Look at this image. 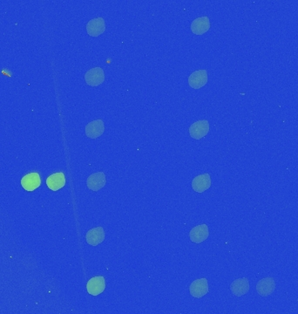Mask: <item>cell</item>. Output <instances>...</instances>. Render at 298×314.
I'll return each mask as SVG.
<instances>
[{
    "label": "cell",
    "instance_id": "cell-1",
    "mask_svg": "<svg viewBox=\"0 0 298 314\" xmlns=\"http://www.w3.org/2000/svg\"><path fill=\"white\" fill-rule=\"evenodd\" d=\"M208 291H209L208 282L207 278L205 277L199 278L192 282L189 286L191 296L195 298H203L205 295H207Z\"/></svg>",
    "mask_w": 298,
    "mask_h": 314
},
{
    "label": "cell",
    "instance_id": "cell-2",
    "mask_svg": "<svg viewBox=\"0 0 298 314\" xmlns=\"http://www.w3.org/2000/svg\"><path fill=\"white\" fill-rule=\"evenodd\" d=\"M209 132V122L207 120H197L191 125L189 135L195 140H201Z\"/></svg>",
    "mask_w": 298,
    "mask_h": 314
},
{
    "label": "cell",
    "instance_id": "cell-3",
    "mask_svg": "<svg viewBox=\"0 0 298 314\" xmlns=\"http://www.w3.org/2000/svg\"><path fill=\"white\" fill-rule=\"evenodd\" d=\"M85 80L91 87H98L105 80V73L101 67H94L87 71L85 75Z\"/></svg>",
    "mask_w": 298,
    "mask_h": 314
},
{
    "label": "cell",
    "instance_id": "cell-4",
    "mask_svg": "<svg viewBox=\"0 0 298 314\" xmlns=\"http://www.w3.org/2000/svg\"><path fill=\"white\" fill-rule=\"evenodd\" d=\"M191 185L195 192L203 193L211 187V177L207 173L199 175L193 179Z\"/></svg>",
    "mask_w": 298,
    "mask_h": 314
},
{
    "label": "cell",
    "instance_id": "cell-5",
    "mask_svg": "<svg viewBox=\"0 0 298 314\" xmlns=\"http://www.w3.org/2000/svg\"><path fill=\"white\" fill-rule=\"evenodd\" d=\"M276 290V281L272 277H264L257 283V292L261 297H268Z\"/></svg>",
    "mask_w": 298,
    "mask_h": 314
},
{
    "label": "cell",
    "instance_id": "cell-6",
    "mask_svg": "<svg viewBox=\"0 0 298 314\" xmlns=\"http://www.w3.org/2000/svg\"><path fill=\"white\" fill-rule=\"evenodd\" d=\"M106 289V281L103 276H98L91 278L87 282V293L92 296H98Z\"/></svg>",
    "mask_w": 298,
    "mask_h": 314
},
{
    "label": "cell",
    "instance_id": "cell-7",
    "mask_svg": "<svg viewBox=\"0 0 298 314\" xmlns=\"http://www.w3.org/2000/svg\"><path fill=\"white\" fill-rule=\"evenodd\" d=\"M207 72L204 69L195 71L188 77V84L194 89H199L204 87L207 84Z\"/></svg>",
    "mask_w": 298,
    "mask_h": 314
},
{
    "label": "cell",
    "instance_id": "cell-8",
    "mask_svg": "<svg viewBox=\"0 0 298 314\" xmlns=\"http://www.w3.org/2000/svg\"><path fill=\"white\" fill-rule=\"evenodd\" d=\"M106 31V23L103 18H96L87 23V32L92 37H98Z\"/></svg>",
    "mask_w": 298,
    "mask_h": 314
},
{
    "label": "cell",
    "instance_id": "cell-9",
    "mask_svg": "<svg viewBox=\"0 0 298 314\" xmlns=\"http://www.w3.org/2000/svg\"><path fill=\"white\" fill-rule=\"evenodd\" d=\"M209 236L207 224H201L193 228L189 232V237L193 243L201 244L207 239Z\"/></svg>",
    "mask_w": 298,
    "mask_h": 314
},
{
    "label": "cell",
    "instance_id": "cell-10",
    "mask_svg": "<svg viewBox=\"0 0 298 314\" xmlns=\"http://www.w3.org/2000/svg\"><path fill=\"white\" fill-rule=\"evenodd\" d=\"M191 32L195 35H203L210 29V21L207 17H200L191 23Z\"/></svg>",
    "mask_w": 298,
    "mask_h": 314
},
{
    "label": "cell",
    "instance_id": "cell-11",
    "mask_svg": "<svg viewBox=\"0 0 298 314\" xmlns=\"http://www.w3.org/2000/svg\"><path fill=\"white\" fill-rule=\"evenodd\" d=\"M107 183L106 175L103 172H97L89 176L87 180V188L93 191H98Z\"/></svg>",
    "mask_w": 298,
    "mask_h": 314
},
{
    "label": "cell",
    "instance_id": "cell-12",
    "mask_svg": "<svg viewBox=\"0 0 298 314\" xmlns=\"http://www.w3.org/2000/svg\"><path fill=\"white\" fill-rule=\"evenodd\" d=\"M249 288H250V285L247 277L236 279L230 285V291L233 295H235L236 297H242L245 294H248Z\"/></svg>",
    "mask_w": 298,
    "mask_h": 314
},
{
    "label": "cell",
    "instance_id": "cell-13",
    "mask_svg": "<svg viewBox=\"0 0 298 314\" xmlns=\"http://www.w3.org/2000/svg\"><path fill=\"white\" fill-rule=\"evenodd\" d=\"M104 131L105 126L102 120H93L86 126V136L91 139H96L102 136Z\"/></svg>",
    "mask_w": 298,
    "mask_h": 314
},
{
    "label": "cell",
    "instance_id": "cell-14",
    "mask_svg": "<svg viewBox=\"0 0 298 314\" xmlns=\"http://www.w3.org/2000/svg\"><path fill=\"white\" fill-rule=\"evenodd\" d=\"M41 184L40 176L37 173H30L21 180V185L26 191H33Z\"/></svg>",
    "mask_w": 298,
    "mask_h": 314
},
{
    "label": "cell",
    "instance_id": "cell-15",
    "mask_svg": "<svg viewBox=\"0 0 298 314\" xmlns=\"http://www.w3.org/2000/svg\"><path fill=\"white\" fill-rule=\"evenodd\" d=\"M86 240L88 244L92 246H97L101 244L105 240V232L102 227H96L91 229L87 232Z\"/></svg>",
    "mask_w": 298,
    "mask_h": 314
},
{
    "label": "cell",
    "instance_id": "cell-16",
    "mask_svg": "<svg viewBox=\"0 0 298 314\" xmlns=\"http://www.w3.org/2000/svg\"><path fill=\"white\" fill-rule=\"evenodd\" d=\"M46 184L50 190L57 191L66 185V177L62 172L53 174L46 179Z\"/></svg>",
    "mask_w": 298,
    "mask_h": 314
}]
</instances>
